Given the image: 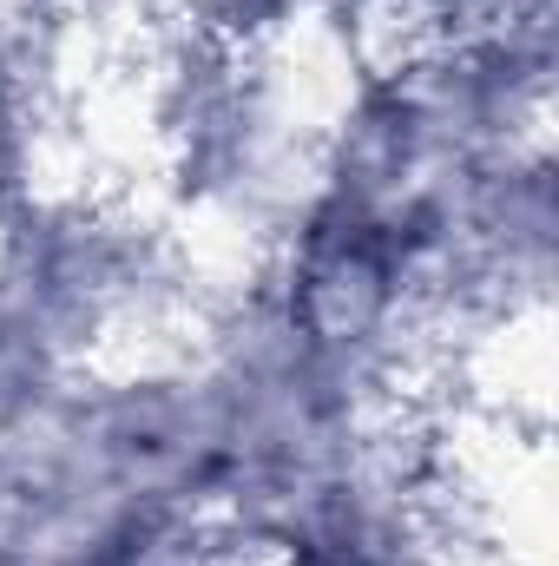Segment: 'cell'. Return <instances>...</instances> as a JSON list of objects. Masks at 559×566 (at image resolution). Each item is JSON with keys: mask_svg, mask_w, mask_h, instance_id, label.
I'll list each match as a JSON object with an SVG mask.
<instances>
[{"mask_svg": "<svg viewBox=\"0 0 559 566\" xmlns=\"http://www.w3.org/2000/svg\"><path fill=\"white\" fill-rule=\"evenodd\" d=\"M271 53L224 46L198 27L165 53L151 93L158 171L171 205L198 224L251 238L257 251L303 198L316 165V133L329 113L283 80Z\"/></svg>", "mask_w": 559, "mask_h": 566, "instance_id": "cell-1", "label": "cell"}, {"mask_svg": "<svg viewBox=\"0 0 559 566\" xmlns=\"http://www.w3.org/2000/svg\"><path fill=\"white\" fill-rule=\"evenodd\" d=\"M73 0H0V211L46 185Z\"/></svg>", "mask_w": 559, "mask_h": 566, "instance_id": "cell-2", "label": "cell"}]
</instances>
